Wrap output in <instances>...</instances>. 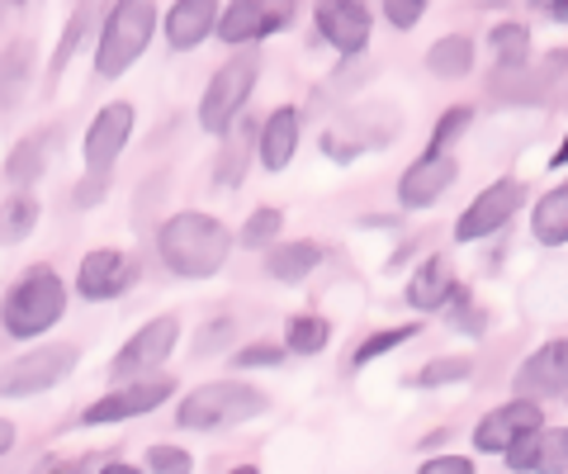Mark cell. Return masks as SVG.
I'll return each instance as SVG.
<instances>
[{
  "label": "cell",
  "mask_w": 568,
  "mask_h": 474,
  "mask_svg": "<svg viewBox=\"0 0 568 474\" xmlns=\"http://www.w3.org/2000/svg\"><path fill=\"white\" fill-rule=\"evenodd\" d=\"M156 256L181 280H213L233 256V233L213 214L181 209V214L162 219V228H156Z\"/></svg>",
  "instance_id": "1"
},
{
  "label": "cell",
  "mask_w": 568,
  "mask_h": 474,
  "mask_svg": "<svg viewBox=\"0 0 568 474\" xmlns=\"http://www.w3.org/2000/svg\"><path fill=\"white\" fill-rule=\"evenodd\" d=\"M67 304H71L67 280L52 266H29L0 300V327L14 342H33L67 319Z\"/></svg>",
  "instance_id": "2"
},
{
  "label": "cell",
  "mask_w": 568,
  "mask_h": 474,
  "mask_svg": "<svg viewBox=\"0 0 568 474\" xmlns=\"http://www.w3.org/2000/svg\"><path fill=\"white\" fill-rule=\"evenodd\" d=\"M271 409V394L246 380H209L175 403V427L181 432H227L261 417Z\"/></svg>",
  "instance_id": "3"
},
{
  "label": "cell",
  "mask_w": 568,
  "mask_h": 474,
  "mask_svg": "<svg viewBox=\"0 0 568 474\" xmlns=\"http://www.w3.org/2000/svg\"><path fill=\"white\" fill-rule=\"evenodd\" d=\"M152 33H156V0H114V6L100 14L95 77L119 81L142 52H148Z\"/></svg>",
  "instance_id": "4"
},
{
  "label": "cell",
  "mask_w": 568,
  "mask_h": 474,
  "mask_svg": "<svg viewBox=\"0 0 568 474\" xmlns=\"http://www.w3.org/2000/svg\"><path fill=\"white\" fill-rule=\"evenodd\" d=\"M256 81H261V52H256V43H246L209 77L204 95H200V129L213 133V138H223L246 114Z\"/></svg>",
  "instance_id": "5"
},
{
  "label": "cell",
  "mask_w": 568,
  "mask_h": 474,
  "mask_svg": "<svg viewBox=\"0 0 568 474\" xmlns=\"http://www.w3.org/2000/svg\"><path fill=\"white\" fill-rule=\"evenodd\" d=\"M81 365V346L77 342H43L24 351L20 361H10L0 371V399H33V394H48Z\"/></svg>",
  "instance_id": "6"
},
{
  "label": "cell",
  "mask_w": 568,
  "mask_h": 474,
  "mask_svg": "<svg viewBox=\"0 0 568 474\" xmlns=\"http://www.w3.org/2000/svg\"><path fill=\"white\" fill-rule=\"evenodd\" d=\"M171 394H175V380H166V375H133V380H119L110 394L95 399L91 409L81 413V427L133 423V417H148V413L162 409V403H171Z\"/></svg>",
  "instance_id": "7"
},
{
  "label": "cell",
  "mask_w": 568,
  "mask_h": 474,
  "mask_svg": "<svg viewBox=\"0 0 568 474\" xmlns=\"http://www.w3.org/2000/svg\"><path fill=\"white\" fill-rule=\"evenodd\" d=\"M526 204V185L517 175H503V181L484 185L478 195L465 204V214L455 219V242H484V238H497L503 228L521 214Z\"/></svg>",
  "instance_id": "8"
},
{
  "label": "cell",
  "mask_w": 568,
  "mask_h": 474,
  "mask_svg": "<svg viewBox=\"0 0 568 474\" xmlns=\"http://www.w3.org/2000/svg\"><path fill=\"white\" fill-rule=\"evenodd\" d=\"M175 342H181V319L175 313H156V319H148L129 342H123L114 351V361H110V380H133V375H152V371H162V365L171 361V351Z\"/></svg>",
  "instance_id": "9"
},
{
  "label": "cell",
  "mask_w": 568,
  "mask_h": 474,
  "mask_svg": "<svg viewBox=\"0 0 568 474\" xmlns=\"http://www.w3.org/2000/svg\"><path fill=\"white\" fill-rule=\"evenodd\" d=\"M313 24L332 52H342V58H365L369 33H375V14H369L365 0H317Z\"/></svg>",
  "instance_id": "10"
},
{
  "label": "cell",
  "mask_w": 568,
  "mask_h": 474,
  "mask_svg": "<svg viewBox=\"0 0 568 474\" xmlns=\"http://www.w3.org/2000/svg\"><path fill=\"white\" fill-rule=\"evenodd\" d=\"M133 124H138L133 100H110L104 110H95L91 129H85V143H81L85 171H114L123 148L133 143Z\"/></svg>",
  "instance_id": "11"
},
{
  "label": "cell",
  "mask_w": 568,
  "mask_h": 474,
  "mask_svg": "<svg viewBox=\"0 0 568 474\" xmlns=\"http://www.w3.org/2000/svg\"><path fill=\"white\" fill-rule=\"evenodd\" d=\"M545 423V409H540V399H507V403H497V409H488L484 417L474 423V451H484V455H503L511 442H521V436L530 427H540Z\"/></svg>",
  "instance_id": "12"
},
{
  "label": "cell",
  "mask_w": 568,
  "mask_h": 474,
  "mask_svg": "<svg viewBox=\"0 0 568 474\" xmlns=\"http://www.w3.org/2000/svg\"><path fill=\"white\" fill-rule=\"evenodd\" d=\"M284 20H290V0H227V6H219L213 33L227 48H246V43H261L265 33H275Z\"/></svg>",
  "instance_id": "13"
},
{
  "label": "cell",
  "mask_w": 568,
  "mask_h": 474,
  "mask_svg": "<svg viewBox=\"0 0 568 474\" xmlns=\"http://www.w3.org/2000/svg\"><path fill=\"white\" fill-rule=\"evenodd\" d=\"M455 181H459L455 152H432L426 148L417 162L398 175V204L403 209H432L440 195H450Z\"/></svg>",
  "instance_id": "14"
},
{
  "label": "cell",
  "mask_w": 568,
  "mask_h": 474,
  "mask_svg": "<svg viewBox=\"0 0 568 474\" xmlns=\"http://www.w3.org/2000/svg\"><path fill=\"white\" fill-rule=\"evenodd\" d=\"M133 280H138V266H133L129 252H119V248H95V252L81 256L77 294H81V300H91V304H110V300H119V294L133 285Z\"/></svg>",
  "instance_id": "15"
},
{
  "label": "cell",
  "mask_w": 568,
  "mask_h": 474,
  "mask_svg": "<svg viewBox=\"0 0 568 474\" xmlns=\"http://www.w3.org/2000/svg\"><path fill=\"white\" fill-rule=\"evenodd\" d=\"M517 394L540 403L568 394V337H549L545 346L530 351L517 371Z\"/></svg>",
  "instance_id": "16"
},
{
  "label": "cell",
  "mask_w": 568,
  "mask_h": 474,
  "mask_svg": "<svg viewBox=\"0 0 568 474\" xmlns=\"http://www.w3.org/2000/svg\"><path fill=\"white\" fill-rule=\"evenodd\" d=\"M503 461L507 470H517V474H564L568 470V427H530L521 442H511L503 451Z\"/></svg>",
  "instance_id": "17"
},
{
  "label": "cell",
  "mask_w": 568,
  "mask_h": 474,
  "mask_svg": "<svg viewBox=\"0 0 568 474\" xmlns=\"http://www.w3.org/2000/svg\"><path fill=\"white\" fill-rule=\"evenodd\" d=\"M213 24H219V0H171L166 20H156L171 52H194L200 43H209Z\"/></svg>",
  "instance_id": "18"
},
{
  "label": "cell",
  "mask_w": 568,
  "mask_h": 474,
  "mask_svg": "<svg viewBox=\"0 0 568 474\" xmlns=\"http://www.w3.org/2000/svg\"><path fill=\"white\" fill-rule=\"evenodd\" d=\"M298 143H304V114H298L294 104H280V110L256 129V162L280 175L294 162Z\"/></svg>",
  "instance_id": "19"
},
{
  "label": "cell",
  "mask_w": 568,
  "mask_h": 474,
  "mask_svg": "<svg viewBox=\"0 0 568 474\" xmlns=\"http://www.w3.org/2000/svg\"><path fill=\"white\" fill-rule=\"evenodd\" d=\"M455 285H459V280H455L450 256L436 252V256H426L422 266L413 271V280H407V290H403V304L426 319V313H440V309H446V300H450Z\"/></svg>",
  "instance_id": "20"
},
{
  "label": "cell",
  "mask_w": 568,
  "mask_h": 474,
  "mask_svg": "<svg viewBox=\"0 0 568 474\" xmlns=\"http://www.w3.org/2000/svg\"><path fill=\"white\" fill-rule=\"evenodd\" d=\"M323 242L313 238H290V242H271L265 248V275L280 280V285H298V280H308L317 266H323Z\"/></svg>",
  "instance_id": "21"
},
{
  "label": "cell",
  "mask_w": 568,
  "mask_h": 474,
  "mask_svg": "<svg viewBox=\"0 0 568 474\" xmlns=\"http://www.w3.org/2000/svg\"><path fill=\"white\" fill-rule=\"evenodd\" d=\"M256 162V124L252 119H237L233 129L223 133V148H219V162H213V181H219L223 190H237L246 181V171H252Z\"/></svg>",
  "instance_id": "22"
},
{
  "label": "cell",
  "mask_w": 568,
  "mask_h": 474,
  "mask_svg": "<svg viewBox=\"0 0 568 474\" xmlns=\"http://www.w3.org/2000/svg\"><path fill=\"white\" fill-rule=\"evenodd\" d=\"M52 138H62V129H39V133H29L20 138L10 152H6V181L14 190H29L33 181H43V171H48V152H52Z\"/></svg>",
  "instance_id": "23"
},
{
  "label": "cell",
  "mask_w": 568,
  "mask_h": 474,
  "mask_svg": "<svg viewBox=\"0 0 568 474\" xmlns=\"http://www.w3.org/2000/svg\"><path fill=\"white\" fill-rule=\"evenodd\" d=\"M33 39H14L0 48V110H14L24 95H29V81H33Z\"/></svg>",
  "instance_id": "24"
},
{
  "label": "cell",
  "mask_w": 568,
  "mask_h": 474,
  "mask_svg": "<svg viewBox=\"0 0 568 474\" xmlns=\"http://www.w3.org/2000/svg\"><path fill=\"white\" fill-rule=\"evenodd\" d=\"M478 62V43L469 33H440V39L426 48V72L440 81H465Z\"/></svg>",
  "instance_id": "25"
},
{
  "label": "cell",
  "mask_w": 568,
  "mask_h": 474,
  "mask_svg": "<svg viewBox=\"0 0 568 474\" xmlns=\"http://www.w3.org/2000/svg\"><path fill=\"white\" fill-rule=\"evenodd\" d=\"M100 10H104V0H77V10H71V20H67V29H62L58 48H52V67H48L52 77H62L67 67H71V58H77V52H81V43L95 33V24H100Z\"/></svg>",
  "instance_id": "26"
},
{
  "label": "cell",
  "mask_w": 568,
  "mask_h": 474,
  "mask_svg": "<svg viewBox=\"0 0 568 474\" xmlns=\"http://www.w3.org/2000/svg\"><path fill=\"white\" fill-rule=\"evenodd\" d=\"M488 95L503 104H549V85L540 72H530V62H526V67H511V72H493Z\"/></svg>",
  "instance_id": "27"
},
{
  "label": "cell",
  "mask_w": 568,
  "mask_h": 474,
  "mask_svg": "<svg viewBox=\"0 0 568 474\" xmlns=\"http://www.w3.org/2000/svg\"><path fill=\"white\" fill-rule=\"evenodd\" d=\"M530 233H536L540 248H564L568 242V185H555L549 195H540L536 214H530Z\"/></svg>",
  "instance_id": "28"
},
{
  "label": "cell",
  "mask_w": 568,
  "mask_h": 474,
  "mask_svg": "<svg viewBox=\"0 0 568 474\" xmlns=\"http://www.w3.org/2000/svg\"><path fill=\"white\" fill-rule=\"evenodd\" d=\"M422 323H398V327H379V332H369V337H361L355 342V351H351V371H365V365H375V361H384L388 351H398V346H407L413 337H422Z\"/></svg>",
  "instance_id": "29"
},
{
  "label": "cell",
  "mask_w": 568,
  "mask_h": 474,
  "mask_svg": "<svg viewBox=\"0 0 568 474\" xmlns=\"http://www.w3.org/2000/svg\"><path fill=\"white\" fill-rule=\"evenodd\" d=\"M332 342V319L323 313H294L290 327H284V351L290 356H323Z\"/></svg>",
  "instance_id": "30"
},
{
  "label": "cell",
  "mask_w": 568,
  "mask_h": 474,
  "mask_svg": "<svg viewBox=\"0 0 568 474\" xmlns=\"http://www.w3.org/2000/svg\"><path fill=\"white\" fill-rule=\"evenodd\" d=\"M493 58H497L493 72H511V67H526V62H530V29L517 24V20L493 24Z\"/></svg>",
  "instance_id": "31"
},
{
  "label": "cell",
  "mask_w": 568,
  "mask_h": 474,
  "mask_svg": "<svg viewBox=\"0 0 568 474\" xmlns=\"http://www.w3.org/2000/svg\"><path fill=\"white\" fill-rule=\"evenodd\" d=\"M33 228H39V200L29 190H14V195L0 204V242H24Z\"/></svg>",
  "instance_id": "32"
},
{
  "label": "cell",
  "mask_w": 568,
  "mask_h": 474,
  "mask_svg": "<svg viewBox=\"0 0 568 474\" xmlns=\"http://www.w3.org/2000/svg\"><path fill=\"white\" fill-rule=\"evenodd\" d=\"M469 375H474V356H436L417 375H407V384L413 390H446V384H465Z\"/></svg>",
  "instance_id": "33"
},
{
  "label": "cell",
  "mask_w": 568,
  "mask_h": 474,
  "mask_svg": "<svg viewBox=\"0 0 568 474\" xmlns=\"http://www.w3.org/2000/svg\"><path fill=\"white\" fill-rule=\"evenodd\" d=\"M284 233V209H275V204H261V209H252V219L242 223V233H237V242L242 248H252V252H265L271 242Z\"/></svg>",
  "instance_id": "34"
},
{
  "label": "cell",
  "mask_w": 568,
  "mask_h": 474,
  "mask_svg": "<svg viewBox=\"0 0 568 474\" xmlns=\"http://www.w3.org/2000/svg\"><path fill=\"white\" fill-rule=\"evenodd\" d=\"M474 129V104H450V110L436 114V129H432V152H450L459 138H465Z\"/></svg>",
  "instance_id": "35"
},
{
  "label": "cell",
  "mask_w": 568,
  "mask_h": 474,
  "mask_svg": "<svg viewBox=\"0 0 568 474\" xmlns=\"http://www.w3.org/2000/svg\"><path fill=\"white\" fill-rule=\"evenodd\" d=\"M142 465L156 470V474H185V470H194V455H190L185 446L152 442V446H148V461H142Z\"/></svg>",
  "instance_id": "36"
},
{
  "label": "cell",
  "mask_w": 568,
  "mask_h": 474,
  "mask_svg": "<svg viewBox=\"0 0 568 474\" xmlns=\"http://www.w3.org/2000/svg\"><path fill=\"white\" fill-rule=\"evenodd\" d=\"M284 356H290V351L280 342H252L233 356V371H271V365H284Z\"/></svg>",
  "instance_id": "37"
},
{
  "label": "cell",
  "mask_w": 568,
  "mask_h": 474,
  "mask_svg": "<svg viewBox=\"0 0 568 474\" xmlns=\"http://www.w3.org/2000/svg\"><path fill=\"white\" fill-rule=\"evenodd\" d=\"M426 6L432 0H379V10H384V20L394 24L398 33H407V29H417V20L426 14Z\"/></svg>",
  "instance_id": "38"
},
{
  "label": "cell",
  "mask_w": 568,
  "mask_h": 474,
  "mask_svg": "<svg viewBox=\"0 0 568 474\" xmlns=\"http://www.w3.org/2000/svg\"><path fill=\"white\" fill-rule=\"evenodd\" d=\"M104 195H110V171H85L81 181H77V190H71V204H77V209H91V204H100Z\"/></svg>",
  "instance_id": "39"
},
{
  "label": "cell",
  "mask_w": 568,
  "mask_h": 474,
  "mask_svg": "<svg viewBox=\"0 0 568 474\" xmlns=\"http://www.w3.org/2000/svg\"><path fill=\"white\" fill-rule=\"evenodd\" d=\"M422 474H474V455H426Z\"/></svg>",
  "instance_id": "40"
},
{
  "label": "cell",
  "mask_w": 568,
  "mask_h": 474,
  "mask_svg": "<svg viewBox=\"0 0 568 474\" xmlns=\"http://www.w3.org/2000/svg\"><path fill=\"white\" fill-rule=\"evenodd\" d=\"M233 332H237V323H233V319L209 323V327H204V337H200V356H213V351H223L227 342H233Z\"/></svg>",
  "instance_id": "41"
},
{
  "label": "cell",
  "mask_w": 568,
  "mask_h": 474,
  "mask_svg": "<svg viewBox=\"0 0 568 474\" xmlns=\"http://www.w3.org/2000/svg\"><path fill=\"white\" fill-rule=\"evenodd\" d=\"M14 442H20V427H14L10 417H0V455H10V451H14Z\"/></svg>",
  "instance_id": "42"
},
{
  "label": "cell",
  "mask_w": 568,
  "mask_h": 474,
  "mask_svg": "<svg viewBox=\"0 0 568 474\" xmlns=\"http://www.w3.org/2000/svg\"><path fill=\"white\" fill-rule=\"evenodd\" d=\"M545 14H549L555 24H564V20H568V0H545Z\"/></svg>",
  "instance_id": "43"
},
{
  "label": "cell",
  "mask_w": 568,
  "mask_h": 474,
  "mask_svg": "<svg viewBox=\"0 0 568 474\" xmlns=\"http://www.w3.org/2000/svg\"><path fill=\"white\" fill-rule=\"evenodd\" d=\"M526 6H536V10H545V0H526Z\"/></svg>",
  "instance_id": "44"
},
{
  "label": "cell",
  "mask_w": 568,
  "mask_h": 474,
  "mask_svg": "<svg viewBox=\"0 0 568 474\" xmlns=\"http://www.w3.org/2000/svg\"><path fill=\"white\" fill-rule=\"evenodd\" d=\"M6 6H29V0H6Z\"/></svg>",
  "instance_id": "45"
}]
</instances>
